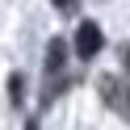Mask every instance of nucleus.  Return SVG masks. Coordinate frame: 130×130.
Listing matches in <instances>:
<instances>
[{
    "label": "nucleus",
    "instance_id": "1",
    "mask_svg": "<svg viewBox=\"0 0 130 130\" xmlns=\"http://www.w3.org/2000/svg\"><path fill=\"white\" fill-rule=\"evenodd\" d=\"M96 92H101V101L109 105L118 118L130 122V84L122 76H101V80H96Z\"/></svg>",
    "mask_w": 130,
    "mask_h": 130
},
{
    "label": "nucleus",
    "instance_id": "2",
    "mask_svg": "<svg viewBox=\"0 0 130 130\" xmlns=\"http://www.w3.org/2000/svg\"><path fill=\"white\" fill-rule=\"evenodd\" d=\"M101 46H105L101 25H96V21H80V29H76V55H80V59H92Z\"/></svg>",
    "mask_w": 130,
    "mask_h": 130
},
{
    "label": "nucleus",
    "instance_id": "3",
    "mask_svg": "<svg viewBox=\"0 0 130 130\" xmlns=\"http://www.w3.org/2000/svg\"><path fill=\"white\" fill-rule=\"evenodd\" d=\"M63 59H67V46H63V38H51V46H46V84H51V80L63 71Z\"/></svg>",
    "mask_w": 130,
    "mask_h": 130
},
{
    "label": "nucleus",
    "instance_id": "4",
    "mask_svg": "<svg viewBox=\"0 0 130 130\" xmlns=\"http://www.w3.org/2000/svg\"><path fill=\"white\" fill-rule=\"evenodd\" d=\"M9 96H13V105H21V76L9 80Z\"/></svg>",
    "mask_w": 130,
    "mask_h": 130
},
{
    "label": "nucleus",
    "instance_id": "5",
    "mask_svg": "<svg viewBox=\"0 0 130 130\" xmlns=\"http://www.w3.org/2000/svg\"><path fill=\"white\" fill-rule=\"evenodd\" d=\"M71 4H76V0H55V9H71Z\"/></svg>",
    "mask_w": 130,
    "mask_h": 130
},
{
    "label": "nucleus",
    "instance_id": "6",
    "mask_svg": "<svg viewBox=\"0 0 130 130\" xmlns=\"http://www.w3.org/2000/svg\"><path fill=\"white\" fill-rule=\"evenodd\" d=\"M126 71H130V51H126Z\"/></svg>",
    "mask_w": 130,
    "mask_h": 130
}]
</instances>
